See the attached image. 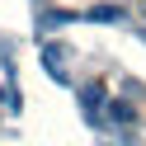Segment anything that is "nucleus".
Listing matches in <instances>:
<instances>
[{"instance_id":"f03ea898","label":"nucleus","mask_w":146,"mask_h":146,"mask_svg":"<svg viewBox=\"0 0 146 146\" xmlns=\"http://www.w3.org/2000/svg\"><path fill=\"white\" fill-rule=\"evenodd\" d=\"M137 14H141V19H146V0H137Z\"/></svg>"},{"instance_id":"f257e3e1","label":"nucleus","mask_w":146,"mask_h":146,"mask_svg":"<svg viewBox=\"0 0 146 146\" xmlns=\"http://www.w3.org/2000/svg\"><path fill=\"white\" fill-rule=\"evenodd\" d=\"M90 19H118V0H113V5H94Z\"/></svg>"}]
</instances>
